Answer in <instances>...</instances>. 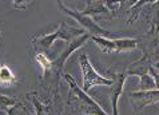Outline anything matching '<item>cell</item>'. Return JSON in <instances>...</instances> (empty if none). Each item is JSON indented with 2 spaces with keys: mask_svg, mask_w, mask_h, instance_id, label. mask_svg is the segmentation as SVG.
Masks as SVG:
<instances>
[{
  "mask_svg": "<svg viewBox=\"0 0 159 115\" xmlns=\"http://www.w3.org/2000/svg\"><path fill=\"white\" fill-rule=\"evenodd\" d=\"M64 79L70 86V96H68V106H72L75 111H79L86 115H108L102 108V106L96 100H94L90 95L84 92L78 86L76 80L71 75H64Z\"/></svg>",
  "mask_w": 159,
  "mask_h": 115,
  "instance_id": "cell-1",
  "label": "cell"
},
{
  "mask_svg": "<svg viewBox=\"0 0 159 115\" xmlns=\"http://www.w3.org/2000/svg\"><path fill=\"white\" fill-rule=\"evenodd\" d=\"M84 35V30L83 28H75L72 25H70L67 21L59 24V27L56 28L54 32L47 34V35H40V36H35L32 39V43L35 48L40 51H48L52 47L56 40H64V42H71L74 39Z\"/></svg>",
  "mask_w": 159,
  "mask_h": 115,
  "instance_id": "cell-2",
  "label": "cell"
},
{
  "mask_svg": "<svg viewBox=\"0 0 159 115\" xmlns=\"http://www.w3.org/2000/svg\"><path fill=\"white\" fill-rule=\"evenodd\" d=\"M88 39H91V36L88 34H84V35H82V36H79L76 39H74V40L68 42L67 46H66V48L63 50V52H61L60 55H58L54 60L51 62V70H50V72H48L44 78H46V79L51 78L50 79L51 83L54 82L56 85V82H58L59 78L61 76V72H63L64 66H66V63H67L68 58L71 56L75 51H78L79 48H82L83 46H84Z\"/></svg>",
  "mask_w": 159,
  "mask_h": 115,
  "instance_id": "cell-3",
  "label": "cell"
},
{
  "mask_svg": "<svg viewBox=\"0 0 159 115\" xmlns=\"http://www.w3.org/2000/svg\"><path fill=\"white\" fill-rule=\"evenodd\" d=\"M79 64H80V70H82V78H83V86L82 90L84 92H90L94 87H100V86H108L111 87L114 83L112 78H107L100 75L98 71L95 70V67L92 66L90 58L87 56V54L82 52L79 55Z\"/></svg>",
  "mask_w": 159,
  "mask_h": 115,
  "instance_id": "cell-4",
  "label": "cell"
},
{
  "mask_svg": "<svg viewBox=\"0 0 159 115\" xmlns=\"http://www.w3.org/2000/svg\"><path fill=\"white\" fill-rule=\"evenodd\" d=\"M58 6L64 14H67L68 16H71L74 20H76L78 23L83 27V30L87 31V34L90 35V36H102V38H108L110 36L111 32H110L108 30L100 27V25L96 23L91 16L84 15L82 11L72 10V8H70V7L66 6V4H63V2H58Z\"/></svg>",
  "mask_w": 159,
  "mask_h": 115,
  "instance_id": "cell-5",
  "label": "cell"
},
{
  "mask_svg": "<svg viewBox=\"0 0 159 115\" xmlns=\"http://www.w3.org/2000/svg\"><path fill=\"white\" fill-rule=\"evenodd\" d=\"M114 79L111 88V108H112V115H119V110H118V103L119 99L123 94V88H125V83L127 79L126 72H116V74H111V76Z\"/></svg>",
  "mask_w": 159,
  "mask_h": 115,
  "instance_id": "cell-6",
  "label": "cell"
},
{
  "mask_svg": "<svg viewBox=\"0 0 159 115\" xmlns=\"http://www.w3.org/2000/svg\"><path fill=\"white\" fill-rule=\"evenodd\" d=\"M129 98H131L135 107L140 110L144 106L159 103V88L150 91H131L129 94Z\"/></svg>",
  "mask_w": 159,
  "mask_h": 115,
  "instance_id": "cell-7",
  "label": "cell"
},
{
  "mask_svg": "<svg viewBox=\"0 0 159 115\" xmlns=\"http://www.w3.org/2000/svg\"><path fill=\"white\" fill-rule=\"evenodd\" d=\"M116 52H130L139 47V40L134 38H122V39H114Z\"/></svg>",
  "mask_w": 159,
  "mask_h": 115,
  "instance_id": "cell-8",
  "label": "cell"
},
{
  "mask_svg": "<svg viewBox=\"0 0 159 115\" xmlns=\"http://www.w3.org/2000/svg\"><path fill=\"white\" fill-rule=\"evenodd\" d=\"M91 40L94 42L102 50V52H104V54H116V48H115L114 39L102 38V36H91Z\"/></svg>",
  "mask_w": 159,
  "mask_h": 115,
  "instance_id": "cell-9",
  "label": "cell"
},
{
  "mask_svg": "<svg viewBox=\"0 0 159 115\" xmlns=\"http://www.w3.org/2000/svg\"><path fill=\"white\" fill-rule=\"evenodd\" d=\"M84 15L91 16L92 15H107V17H110V12L107 10V7L104 6V2H87V7L84 11H82Z\"/></svg>",
  "mask_w": 159,
  "mask_h": 115,
  "instance_id": "cell-10",
  "label": "cell"
},
{
  "mask_svg": "<svg viewBox=\"0 0 159 115\" xmlns=\"http://www.w3.org/2000/svg\"><path fill=\"white\" fill-rule=\"evenodd\" d=\"M157 83L154 80V78L151 76L150 71L147 74H143L139 76V85L136 91H150V90H155Z\"/></svg>",
  "mask_w": 159,
  "mask_h": 115,
  "instance_id": "cell-11",
  "label": "cell"
},
{
  "mask_svg": "<svg viewBox=\"0 0 159 115\" xmlns=\"http://www.w3.org/2000/svg\"><path fill=\"white\" fill-rule=\"evenodd\" d=\"M16 82V76L12 72V70L6 64L0 66V85H14Z\"/></svg>",
  "mask_w": 159,
  "mask_h": 115,
  "instance_id": "cell-12",
  "label": "cell"
},
{
  "mask_svg": "<svg viewBox=\"0 0 159 115\" xmlns=\"http://www.w3.org/2000/svg\"><path fill=\"white\" fill-rule=\"evenodd\" d=\"M8 115H35L34 111H31V108L25 104V102L21 99L17 100V103L15 106H12L10 110H7Z\"/></svg>",
  "mask_w": 159,
  "mask_h": 115,
  "instance_id": "cell-13",
  "label": "cell"
},
{
  "mask_svg": "<svg viewBox=\"0 0 159 115\" xmlns=\"http://www.w3.org/2000/svg\"><path fill=\"white\" fill-rule=\"evenodd\" d=\"M35 60L38 62V64L42 67L43 70V76H46V75L50 72V70H51V62L52 59H50L44 52H39V54L35 55Z\"/></svg>",
  "mask_w": 159,
  "mask_h": 115,
  "instance_id": "cell-14",
  "label": "cell"
},
{
  "mask_svg": "<svg viewBox=\"0 0 159 115\" xmlns=\"http://www.w3.org/2000/svg\"><path fill=\"white\" fill-rule=\"evenodd\" d=\"M144 6H148V2H138V3H132L131 4V8L129 11V19H127V23L132 24L134 21L139 17V11L140 8L144 7Z\"/></svg>",
  "mask_w": 159,
  "mask_h": 115,
  "instance_id": "cell-15",
  "label": "cell"
},
{
  "mask_svg": "<svg viewBox=\"0 0 159 115\" xmlns=\"http://www.w3.org/2000/svg\"><path fill=\"white\" fill-rule=\"evenodd\" d=\"M17 98L14 96H7V95H0V111H6L10 110L12 106H15L17 103Z\"/></svg>",
  "mask_w": 159,
  "mask_h": 115,
  "instance_id": "cell-16",
  "label": "cell"
},
{
  "mask_svg": "<svg viewBox=\"0 0 159 115\" xmlns=\"http://www.w3.org/2000/svg\"><path fill=\"white\" fill-rule=\"evenodd\" d=\"M104 6L107 7V10L110 12V17H112L120 11L123 3L122 2H104Z\"/></svg>",
  "mask_w": 159,
  "mask_h": 115,
  "instance_id": "cell-17",
  "label": "cell"
},
{
  "mask_svg": "<svg viewBox=\"0 0 159 115\" xmlns=\"http://www.w3.org/2000/svg\"><path fill=\"white\" fill-rule=\"evenodd\" d=\"M31 4H32V2H21V3H19V2H15L12 3V6H14V8H17V10H25V8H28Z\"/></svg>",
  "mask_w": 159,
  "mask_h": 115,
  "instance_id": "cell-18",
  "label": "cell"
},
{
  "mask_svg": "<svg viewBox=\"0 0 159 115\" xmlns=\"http://www.w3.org/2000/svg\"><path fill=\"white\" fill-rule=\"evenodd\" d=\"M0 34H2V32H0Z\"/></svg>",
  "mask_w": 159,
  "mask_h": 115,
  "instance_id": "cell-19",
  "label": "cell"
}]
</instances>
